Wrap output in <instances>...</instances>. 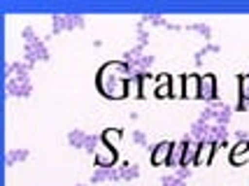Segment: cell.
Wrapping results in <instances>:
<instances>
[{"mask_svg":"<svg viewBox=\"0 0 249 186\" xmlns=\"http://www.w3.org/2000/svg\"><path fill=\"white\" fill-rule=\"evenodd\" d=\"M96 84H98V91L105 96V98H112V100H121L128 96V88H126V79L114 75L112 70V61L105 63V66L98 70V77H96Z\"/></svg>","mask_w":249,"mask_h":186,"instance_id":"1","label":"cell"},{"mask_svg":"<svg viewBox=\"0 0 249 186\" xmlns=\"http://www.w3.org/2000/svg\"><path fill=\"white\" fill-rule=\"evenodd\" d=\"M200 100H205V105H212V102H219V93H217V77L212 72H205L200 75Z\"/></svg>","mask_w":249,"mask_h":186,"instance_id":"2","label":"cell"},{"mask_svg":"<svg viewBox=\"0 0 249 186\" xmlns=\"http://www.w3.org/2000/svg\"><path fill=\"white\" fill-rule=\"evenodd\" d=\"M49 58H52V54H49L44 40H40V42H35V44H23V61L26 63L35 66L37 61H49Z\"/></svg>","mask_w":249,"mask_h":186,"instance_id":"3","label":"cell"},{"mask_svg":"<svg viewBox=\"0 0 249 186\" xmlns=\"http://www.w3.org/2000/svg\"><path fill=\"white\" fill-rule=\"evenodd\" d=\"M93 165L96 168H114L117 165V149L107 147V144H100V149L93 156Z\"/></svg>","mask_w":249,"mask_h":186,"instance_id":"4","label":"cell"},{"mask_svg":"<svg viewBox=\"0 0 249 186\" xmlns=\"http://www.w3.org/2000/svg\"><path fill=\"white\" fill-rule=\"evenodd\" d=\"M7 96H12V98H31L33 82H21V79H17V77L7 79Z\"/></svg>","mask_w":249,"mask_h":186,"instance_id":"5","label":"cell"},{"mask_svg":"<svg viewBox=\"0 0 249 186\" xmlns=\"http://www.w3.org/2000/svg\"><path fill=\"white\" fill-rule=\"evenodd\" d=\"M173 140H163L159 142L156 147H152V152H149V161L154 165H165L168 163V158H170V152H173Z\"/></svg>","mask_w":249,"mask_h":186,"instance_id":"6","label":"cell"},{"mask_svg":"<svg viewBox=\"0 0 249 186\" xmlns=\"http://www.w3.org/2000/svg\"><path fill=\"white\" fill-rule=\"evenodd\" d=\"M217 152H219V142H214V140L198 142V153H196V163L194 165H207Z\"/></svg>","mask_w":249,"mask_h":186,"instance_id":"7","label":"cell"},{"mask_svg":"<svg viewBox=\"0 0 249 186\" xmlns=\"http://www.w3.org/2000/svg\"><path fill=\"white\" fill-rule=\"evenodd\" d=\"M212 123H221V126H228V121L233 119V107H228L226 102H212Z\"/></svg>","mask_w":249,"mask_h":186,"instance_id":"8","label":"cell"},{"mask_svg":"<svg viewBox=\"0 0 249 186\" xmlns=\"http://www.w3.org/2000/svg\"><path fill=\"white\" fill-rule=\"evenodd\" d=\"M154 96L156 98H173V75H165V72H161V75L156 77V86H154Z\"/></svg>","mask_w":249,"mask_h":186,"instance_id":"9","label":"cell"},{"mask_svg":"<svg viewBox=\"0 0 249 186\" xmlns=\"http://www.w3.org/2000/svg\"><path fill=\"white\" fill-rule=\"evenodd\" d=\"M210 133H212V123L196 119L191 123V128H189V137L196 140V142H205V140H210Z\"/></svg>","mask_w":249,"mask_h":186,"instance_id":"10","label":"cell"},{"mask_svg":"<svg viewBox=\"0 0 249 186\" xmlns=\"http://www.w3.org/2000/svg\"><path fill=\"white\" fill-rule=\"evenodd\" d=\"M121 170L119 168H96L91 175V184H100V182H119Z\"/></svg>","mask_w":249,"mask_h":186,"instance_id":"11","label":"cell"},{"mask_svg":"<svg viewBox=\"0 0 249 186\" xmlns=\"http://www.w3.org/2000/svg\"><path fill=\"white\" fill-rule=\"evenodd\" d=\"M249 158V140H238L231 147V163L242 165Z\"/></svg>","mask_w":249,"mask_h":186,"instance_id":"12","label":"cell"},{"mask_svg":"<svg viewBox=\"0 0 249 186\" xmlns=\"http://www.w3.org/2000/svg\"><path fill=\"white\" fill-rule=\"evenodd\" d=\"M184 77V96L182 98L194 100L200 96V75H182Z\"/></svg>","mask_w":249,"mask_h":186,"instance_id":"13","label":"cell"},{"mask_svg":"<svg viewBox=\"0 0 249 186\" xmlns=\"http://www.w3.org/2000/svg\"><path fill=\"white\" fill-rule=\"evenodd\" d=\"M182 158H184V140L173 144V152H170V158H168V168H179L182 165Z\"/></svg>","mask_w":249,"mask_h":186,"instance_id":"14","label":"cell"},{"mask_svg":"<svg viewBox=\"0 0 249 186\" xmlns=\"http://www.w3.org/2000/svg\"><path fill=\"white\" fill-rule=\"evenodd\" d=\"M140 21L154 23V26H165V28H170V31H179V28H182V26H177V23H170L168 19H163L161 14H142Z\"/></svg>","mask_w":249,"mask_h":186,"instance_id":"15","label":"cell"},{"mask_svg":"<svg viewBox=\"0 0 249 186\" xmlns=\"http://www.w3.org/2000/svg\"><path fill=\"white\" fill-rule=\"evenodd\" d=\"M100 137H103V144H107V147H117L119 140L124 137V131H121V128H105V131L100 133Z\"/></svg>","mask_w":249,"mask_h":186,"instance_id":"16","label":"cell"},{"mask_svg":"<svg viewBox=\"0 0 249 186\" xmlns=\"http://www.w3.org/2000/svg\"><path fill=\"white\" fill-rule=\"evenodd\" d=\"M87 135L89 133L79 131V128L68 131V144H70V147H75V149H84V144H87Z\"/></svg>","mask_w":249,"mask_h":186,"instance_id":"17","label":"cell"},{"mask_svg":"<svg viewBox=\"0 0 249 186\" xmlns=\"http://www.w3.org/2000/svg\"><path fill=\"white\" fill-rule=\"evenodd\" d=\"M28 156H31V149H10V152H7V158H5V163L12 168L14 163L28 161Z\"/></svg>","mask_w":249,"mask_h":186,"instance_id":"18","label":"cell"},{"mask_svg":"<svg viewBox=\"0 0 249 186\" xmlns=\"http://www.w3.org/2000/svg\"><path fill=\"white\" fill-rule=\"evenodd\" d=\"M154 61H156V56H152V54H142V56H138L133 63H128V66H133L138 72H147L149 68L154 66Z\"/></svg>","mask_w":249,"mask_h":186,"instance_id":"19","label":"cell"},{"mask_svg":"<svg viewBox=\"0 0 249 186\" xmlns=\"http://www.w3.org/2000/svg\"><path fill=\"white\" fill-rule=\"evenodd\" d=\"M119 170H121V179H126V182H130V179H138V177H140V165H138V163H128V161H126Z\"/></svg>","mask_w":249,"mask_h":186,"instance_id":"20","label":"cell"},{"mask_svg":"<svg viewBox=\"0 0 249 186\" xmlns=\"http://www.w3.org/2000/svg\"><path fill=\"white\" fill-rule=\"evenodd\" d=\"M65 17V31H75V28H84L87 19L82 14H63Z\"/></svg>","mask_w":249,"mask_h":186,"instance_id":"21","label":"cell"},{"mask_svg":"<svg viewBox=\"0 0 249 186\" xmlns=\"http://www.w3.org/2000/svg\"><path fill=\"white\" fill-rule=\"evenodd\" d=\"M126 88H128V96H133V98H142V82L140 77H130V79H126Z\"/></svg>","mask_w":249,"mask_h":186,"instance_id":"22","label":"cell"},{"mask_svg":"<svg viewBox=\"0 0 249 186\" xmlns=\"http://www.w3.org/2000/svg\"><path fill=\"white\" fill-rule=\"evenodd\" d=\"M210 51H212V54H219V51H221V47H219V44H212V42H207L205 47H203V49H198V51H196V66H200V63H203V56L205 54H210Z\"/></svg>","mask_w":249,"mask_h":186,"instance_id":"23","label":"cell"},{"mask_svg":"<svg viewBox=\"0 0 249 186\" xmlns=\"http://www.w3.org/2000/svg\"><path fill=\"white\" fill-rule=\"evenodd\" d=\"M100 144H103V137H100V135H87V144H84V152L91 153V156H96V152L100 149Z\"/></svg>","mask_w":249,"mask_h":186,"instance_id":"24","label":"cell"},{"mask_svg":"<svg viewBox=\"0 0 249 186\" xmlns=\"http://www.w3.org/2000/svg\"><path fill=\"white\" fill-rule=\"evenodd\" d=\"M238 96H240V100H247L249 102V75L238 77Z\"/></svg>","mask_w":249,"mask_h":186,"instance_id":"25","label":"cell"},{"mask_svg":"<svg viewBox=\"0 0 249 186\" xmlns=\"http://www.w3.org/2000/svg\"><path fill=\"white\" fill-rule=\"evenodd\" d=\"M144 54V47H140V44H135L133 49H126L124 54H121V61H126V63H133L138 56H142Z\"/></svg>","mask_w":249,"mask_h":186,"instance_id":"26","label":"cell"},{"mask_svg":"<svg viewBox=\"0 0 249 186\" xmlns=\"http://www.w3.org/2000/svg\"><path fill=\"white\" fill-rule=\"evenodd\" d=\"M65 31V17L63 14H54L52 17V35H58Z\"/></svg>","mask_w":249,"mask_h":186,"instance_id":"27","label":"cell"},{"mask_svg":"<svg viewBox=\"0 0 249 186\" xmlns=\"http://www.w3.org/2000/svg\"><path fill=\"white\" fill-rule=\"evenodd\" d=\"M135 31H138V44H140V47H147V44H149V31L144 28V21H138Z\"/></svg>","mask_w":249,"mask_h":186,"instance_id":"28","label":"cell"},{"mask_svg":"<svg viewBox=\"0 0 249 186\" xmlns=\"http://www.w3.org/2000/svg\"><path fill=\"white\" fill-rule=\"evenodd\" d=\"M189 31H196V33H200L205 40H210L212 37V28L207 26V23H191V26H186Z\"/></svg>","mask_w":249,"mask_h":186,"instance_id":"29","label":"cell"},{"mask_svg":"<svg viewBox=\"0 0 249 186\" xmlns=\"http://www.w3.org/2000/svg\"><path fill=\"white\" fill-rule=\"evenodd\" d=\"M21 37H23V42L26 44H35V42H40V37H37V33H35V28L33 26H26L21 31Z\"/></svg>","mask_w":249,"mask_h":186,"instance_id":"30","label":"cell"},{"mask_svg":"<svg viewBox=\"0 0 249 186\" xmlns=\"http://www.w3.org/2000/svg\"><path fill=\"white\" fill-rule=\"evenodd\" d=\"M161 186H186L184 179H179L177 175H163L161 177Z\"/></svg>","mask_w":249,"mask_h":186,"instance_id":"31","label":"cell"},{"mask_svg":"<svg viewBox=\"0 0 249 186\" xmlns=\"http://www.w3.org/2000/svg\"><path fill=\"white\" fill-rule=\"evenodd\" d=\"M175 96H184V77H173V98Z\"/></svg>","mask_w":249,"mask_h":186,"instance_id":"32","label":"cell"},{"mask_svg":"<svg viewBox=\"0 0 249 186\" xmlns=\"http://www.w3.org/2000/svg\"><path fill=\"white\" fill-rule=\"evenodd\" d=\"M133 142H135V144H142L147 152H152V147L147 144V135H144L142 131H133Z\"/></svg>","mask_w":249,"mask_h":186,"instance_id":"33","label":"cell"},{"mask_svg":"<svg viewBox=\"0 0 249 186\" xmlns=\"http://www.w3.org/2000/svg\"><path fill=\"white\" fill-rule=\"evenodd\" d=\"M175 175L179 177V179H189V177H191V168H184V165H179V168H177V170H175Z\"/></svg>","mask_w":249,"mask_h":186,"instance_id":"34","label":"cell"},{"mask_svg":"<svg viewBox=\"0 0 249 186\" xmlns=\"http://www.w3.org/2000/svg\"><path fill=\"white\" fill-rule=\"evenodd\" d=\"M235 112H247V100H238V107Z\"/></svg>","mask_w":249,"mask_h":186,"instance_id":"35","label":"cell"},{"mask_svg":"<svg viewBox=\"0 0 249 186\" xmlns=\"http://www.w3.org/2000/svg\"><path fill=\"white\" fill-rule=\"evenodd\" d=\"M235 137H238V140H249L247 131H235Z\"/></svg>","mask_w":249,"mask_h":186,"instance_id":"36","label":"cell"},{"mask_svg":"<svg viewBox=\"0 0 249 186\" xmlns=\"http://www.w3.org/2000/svg\"><path fill=\"white\" fill-rule=\"evenodd\" d=\"M75 186H87V184H75Z\"/></svg>","mask_w":249,"mask_h":186,"instance_id":"37","label":"cell"}]
</instances>
